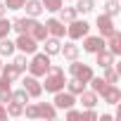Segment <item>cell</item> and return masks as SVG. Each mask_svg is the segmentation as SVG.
Instances as JSON below:
<instances>
[{
  "label": "cell",
  "mask_w": 121,
  "mask_h": 121,
  "mask_svg": "<svg viewBox=\"0 0 121 121\" xmlns=\"http://www.w3.org/2000/svg\"><path fill=\"white\" fill-rule=\"evenodd\" d=\"M64 69L62 67H57V64H50L48 74H45V83H40L45 88V93H57V90H64Z\"/></svg>",
  "instance_id": "cell-1"
},
{
  "label": "cell",
  "mask_w": 121,
  "mask_h": 121,
  "mask_svg": "<svg viewBox=\"0 0 121 121\" xmlns=\"http://www.w3.org/2000/svg\"><path fill=\"white\" fill-rule=\"evenodd\" d=\"M29 74L31 76H45L48 74V69H50V55H45V52H38V55H33V59L29 62Z\"/></svg>",
  "instance_id": "cell-2"
},
{
  "label": "cell",
  "mask_w": 121,
  "mask_h": 121,
  "mask_svg": "<svg viewBox=\"0 0 121 121\" xmlns=\"http://www.w3.org/2000/svg\"><path fill=\"white\" fill-rule=\"evenodd\" d=\"M88 31H90V24H88L86 19H71L69 26H67V36H69L71 40H78V38L88 36Z\"/></svg>",
  "instance_id": "cell-3"
},
{
  "label": "cell",
  "mask_w": 121,
  "mask_h": 121,
  "mask_svg": "<svg viewBox=\"0 0 121 121\" xmlns=\"http://www.w3.org/2000/svg\"><path fill=\"white\" fill-rule=\"evenodd\" d=\"M69 74H71L74 78L83 81V83H88V81L93 78V69H90V64H81V62H76V59H71V64H69Z\"/></svg>",
  "instance_id": "cell-4"
},
{
  "label": "cell",
  "mask_w": 121,
  "mask_h": 121,
  "mask_svg": "<svg viewBox=\"0 0 121 121\" xmlns=\"http://www.w3.org/2000/svg\"><path fill=\"white\" fill-rule=\"evenodd\" d=\"M95 24H97V31H100V36H102V38H109V36L116 31V26H114V17H109V14H104V12L97 17V22H95Z\"/></svg>",
  "instance_id": "cell-5"
},
{
  "label": "cell",
  "mask_w": 121,
  "mask_h": 121,
  "mask_svg": "<svg viewBox=\"0 0 121 121\" xmlns=\"http://www.w3.org/2000/svg\"><path fill=\"white\" fill-rule=\"evenodd\" d=\"M14 48H19L24 55H33L38 50V40H33L29 33H19V38L14 40Z\"/></svg>",
  "instance_id": "cell-6"
},
{
  "label": "cell",
  "mask_w": 121,
  "mask_h": 121,
  "mask_svg": "<svg viewBox=\"0 0 121 121\" xmlns=\"http://www.w3.org/2000/svg\"><path fill=\"white\" fill-rule=\"evenodd\" d=\"M52 95H55L52 104H55L57 109H69V107L76 104V95H71L69 90H67V93H64V90H57V93H52Z\"/></svg>",
  "instance_id": "cell-7"
},
{
  "label": "cell",
  "mask_w": 121,
  "mask_h": 121,
  "mask_svg": "<svg viewBox=\"0 0 121 121\" xmlns=\"http://www.w3.org/2000/svg\"><path fill=\"white\" fill-rule=\"evenodd\" d=\"M22 88L29 93V97H40V93H43V86L38 83V76H31V74L22 81Z\"/></svg>",
  "instance_id": "cell-8"
},
{
  "label": "cell",
  "mask_w": 121,
  "mask_h": 121,
  "mask_svg": "<svg viewBox=\"0 0 121 121\" xmlns=\"http://www.w3.org/2000/svg\"><path fill=\"white\" fill-rule=\"evenodd\" d=\"M102 48H107L102 36H83V50H86V52H93V55H95V52L102 50Z\"/></svg>",
  "instance_id": "cell-9"
},
{
  "label": "cell",
  "mask_w": 121,
  "mask_h": 121,
  "mask_svg": "<svg viewBox=\"0 0 121 121\" xmlns=\"http://www.w3.org/2000/svg\"><path fill=\"white\" fill-rule=\"evenodd\" d=\"M100 95H102V100H104L107 104H119V102H121V90L116 88V83H107V88H104Z\"/></svg>",
  "instance_id": "cell-10"
},
{
  "label": "cell",
  "mask_w": 121,
  "mask_h": 121,
  "mask_svg": "<svg viewBox=\"0 0 121 121\" xmlns=\"http://www.w3.org/2000/svg\"><path fill=\"white\" fill-rule=\"evenodd\" d=\"M45 29H48V36H55V38H62L67 33L64 22H59V19H48L45 22Z\"/></svg>",
  "instance_id": "cell-11"
},
{
  "label": "cell",
  "mask_w": 121,
  "mask_h": 121,
  "mask_svg": "<svg viewBox=\"0 0 121 121\" xmlns=\"http://www.w3.org/2000/svg\"><path fill=\"white\" fill-rule=\"evenodd\" d=\"M33 24H36V17H19V19L12 22V29H14L17 33H29Z\"/></svg>",
  "instance_id": "cell-12"
},
{
  "label": "cell",
  "mask_w": 121,
  "mask_h": 121,
  "mask_svg": "<svg viewBox=\"0 0 121 121\" xmlns=\"http://www.w3.org/2000/svg\"><path fill=\"white\" fill-rule=\"evenodd\" d=\"M104 45H109L107 50H109L114 57H116V55H121V33H119V31H114L109 38H104Z\"/></svg>",
  "instance_id": "cell-13"
},
{
  "label": "cell",
  "mask_w": 121,
  "mask_h": 121,
  "mask_svg": "<svg viewBox=\"0 0 121 121\" xmlns=\"http://www.w3.org/2000/svg\"><path fill=\"white\" fill-rule=\"evenodd\" d=\"M10 97H12V81L5 78V76H0V102L7 104Z\"/></svg>",
  "instance_id": "cell-14"
},
{
  "label": "cell",
  "mask_w": 121,
  "mask_h": 121,
  "mask_svg": "<svg viewBox=\"0 0 121 121\" xmlns=\"http://www.w3.org/2000/svg\"><path fill=\"white\" fill-rule=\"evenodd\" d=\"M36 109H38V116L40 119H55L57 116V107L50 104V102H38Z\"/></svg>",
  "instance_id": "cell-15"
},
{
  "label": "cell",
  "mask_w": 121,
  "mask_h": 121,
  "mask_svg": "<svg viewBox=\"0 0 121 121\" xmlns=\"http://www.w3.org/2000/svg\"><path fill=\"white\" fill-rule=\"evenodd\" d=\"M95 57H97V59H95V64H100L102 69H104V67H112V64H114V55H112V52H109L107 48L97 50V52H95Z\"/></svg>",
  "instance_id": "cell-16"
},
{
  "label": "cell",
  "mask_w": 121,
  "mask_h": 121,
  "mask_svg": "<svg viewBox=\"0 0 121 121\" xmlns=\"http://www.w3.org/2000/svg\"><path fill=\"white\" fill-rule=\"evenodd\" d=\"M29 36H31L33 40H38V43H43V40L48 38V29H45V24H40V22H36V24L31 26V31H29Z\"/></svg>",
  "instance_id": "cell-17"
},
{
  "label": "cell",
  "mask_w": 121,
  "mask_h": 121,
  "mask_svg": "<svg viewBox=\"0 0 121 121\" xmlns=\"http://www.w3.org/2000/svg\"><path fill=\"white\" fill-rule=\"evenodd\" d=\"M24 10H26V17H38L43 12V3H40V0H26Z\"/></svg>",
  "instance_id": "cell-18"
},
{
  "label": "cell",
  "mask_w": 121,
  "mask_h": 121,
  "mask_svg": "<svg viewBox=\"0 0 121 121\" xmlns=\"http://www.w3.org/2000/svg\"><path fill=\"white\" fill-rule=\"evenodd\" d=\"M43 43H45V55H50V57H52V55H57V52H59V48H62L59 38H55V36H48Z\"/></svg>",
  "instance_id": "cell-19"
},
{
  "label": "cell",
  "mask_w": 121,
  "mask_h": 121,
  "mask_svg": "<svg viewBox=\"0 0 121 121\" xmlns=\"http://www.w3.org/2000/svg\"><path fill=\"white\" fill-rule=\"evenodd\" d=\"M59 52L64 55V59H78V45H74V43H64L62 48H59Z\"/></svg>",
  "instance_id": "cell-20"
},
{
  "label": "cell",
  "mask_w": 121,
  "mask_h": 121,
  "mask_svg": "<svg viewBox=\"0 0 121 121\" xmlns=\"http://www.w3.org/2000/svg\"><path fill=\"white\" fill-rule=\"evenodd\" d=\"M14 43L5 36V38H0V57H10V55H14Z\"/></svg>",
  "instance_id": "cell-21"
},
{
  "label": "cell",
  "mask_w": 121,
  "mask_h": 121,
  "mask_svg": "<svg viewBox=\"0 0 121 121\" xmlns=\"http://www.w3.org/2000/svg\"><path fill=\"white\" fill-rule=\"evenodd\" d=\"M64 86L69 88V93H71V95H81V93L86 90V86H88V83H83V81H78V78H71V81H67Z\"/></svg>",
  "instance_id": "cell-22"
},
{
  "label": "cell",
  "mask_w": 121,
  "mask_h": 121,
  "mask_svg": "<svg viewBox=\"0 0 121 121\" xmlns=\"http://www.w3.org/2000/svg\"><path fill=\"white\" fill-rule=\"evenodd\" d=\"M81 104L88 109V107H95L97 104V93H93V90H83L81 93Z\"/></svg>",
  "instance_id": "cell-23"
},
{
  "label": "cell",
  "mask_w": 121,
  "mask_h": 121,
  "mask_svg": "<svg viewBox=\"0 0 121 121\" xmlns=\"http://www.w3.org/2000/svg\"><path fill=\"white\" fill-rule=\"evenodd\" d=\"M57 12H59V22H64V24H69V22H71V19H76V14H78L74 7H64V5L59 7Z\"/></svg>",
  "instance_id": "cell-24"
},
{
  "label": "cell",
  "mask_w": 121,
  "mask_h": 121,
  "mask_svg": "<svg viewBox=\"0 0 121 121\" xmlns=\"http://www.w3.org/2000/svg\"><path fill=\"white\" fill-rule=\"evenodd\" d=\"M0 71H3V76H5V78H10V81H14V78H19V76H22V71H19L14 64H3V69H0Z\"/></svg>",
  "instance_id": "cell-25"
},
{
  "label": "cell",
  "mask_w": 121,
  "mask_h": 121,
  "mask_svg": "<svg viewBox=\"0 0 121 121\" xmlns=\"http://www.w3.org/2000/svg\"><path fill=\"white\" fill-rule=\"evenodd\" d=\"M5 109H7V116H22V114H24V104H19V102H14V100H10Z\"/></svg>",
  "instance_id": "cell-26"
},
{
  "label": "cell",
  "mask_w": 121,
  "mask_h": 121,
  "mask_svg": "<svg viewBox=\"0 0 121 121\" xmlns=\"http://www.w3.org/2000/svg\"><path fill=\"white\" fill-rule=\"evenodd\" d=\"M74 10H76V12H81V14H88V12H93V10H95V3H93V0H78Z\"/></svg>",
  "instance_id": "cell-27"
},
{
  "label": "cell",
  "mask_w": 121,
  "mask_h": 121,
  "mask_svg": "<svg viewBox=\"0 0 121 121\" xmlns=\"http://www.w3.org/2000/svg\"><path fill=\"white\" fill-rule=\"evenodd\" d=\"M102 78H104L107 83H116V81H119V71H116L114 67H104V69H102Z\"/></svg>",
  "instance_id": "cell-28"
},
{
  "label": "cell",
  "mask_w": 121,
  "mask_h": 121,
  "mask_svg": "<svg viewBox=\"0 0 121 121\" xmlns=\"http://www.w3.org/2000/svg\"><path fill=\"white\" fill-rule=\"evenodd\" d=\"M88 83L93 86V93H97V95H100V93H102V90L107 88V81H104L102 76H93V78H90Z\"/></svg>",
  "instance_id": "cell-29"
},
{
  "label": "cell",
  "mask_w": 121,
  "mask_h": 121,
  "mask_svg": "<svg viewBox=\"0 0 121 121\" xmlns=\"http://www.w3.org/2000/svg\"><path fill=\"white\" fill-rule=\"evenodd\" d=\"M121 12V7H119V0H107V5H104V14H109V17H116Z\"/></svg>",
  "instance_id": "cell-30"
},
{
  "label": "cell",
  "mask_w": 121,
  "mask_h": 121,
  "mask_svg": "<svg viewBox=\"0 0 121 121\" xmlns=\"http://www.w3.org/2000/svg\"><path fill=\"white\" fill-rule=\"evenodd\" d=\"M43 3V10H48V12H57L59 7L64 5V0H40Z\"/></svg>",
  "instance_id": "cell-31"
},
{
  "label": "cell",
  "mask_w": 121,
  "mask_h": 121,
  "mask_svg": "<svg viewBox=\"0 0 121 121\" xmlns=\"http://www.w3.org/2000/svg\"><path fill=\"white\" fill-rule=\"evenodd\" d=\"M10 100H14V102H19V104H26L29 102V93L22 88V90H12V97Z\"/></svg>",
  "instance_id": "cell-32"
},
{
  "label": "cell",
  "mask_w": 121,
  "mask_h": 121,
  "mask_svg": "<svg viewBox=\"0 0 121 121\" xmlns=\"http://www.w3.org/2000/svg\"><path fill=\"white\" fill-rule=\"evenodd\" d=\"M10 31H12V22H7L5 17H0V38L10 36Z\"/></svg>",
  "instance_id": "cell-33"
},
{
  "label": "cell",
  "mask_w": 121,
  "mask_h": 121,
  "mask_svg": "<svg viewBox=\"0 0 121 121\" xmlns=\"http://www.w3.org/2000/svg\"><path fill=\"white\" fill-rule=\"evenodd\" d=\"M19 71H26V67H29V62H26V55H19V57H14V62H12Z\"/></svg>",
  "instance_id": "cell-34"
},
{
  "label": "cell",
  "mask_w": 121,
  "mask_h": 121,
  "mask_svg": "<svg viewBox=\"0 0 121 121\" xmlns=\"http://www.w3.org/2000/svg\"><path fill=\"white\" fill-rule=\"evenodd\" d=\"M26 0H5V7L7 10H22Z\"/></svg>",
  "instance_id": "cell-35"
},
{
  "label": "cell",
  "mask_w": 121,
  "mask_h": 121,
  "mask_svg": "<svg viewBox=\"0 0 121 121\" xmlns=\"http://www.w3.org/2000/svg\"><path fill=\"white\" fill-rule=\"evenodd\" d=\"M24 112H26L29 119H38V109H36V104H24Z\"/></svg>",
  "instance_id": "cell-36"
},
{
  "label": "cell",
  "mask_w": 121,
  "mask_h": 121,
  "mask_svg": "<svg viewBox=\"0 0 121 121\" xmlns=\"http://www.w3.org/2000/svg\"><path fill=\"white\" fill-rule=\"evenodd\" d=\"M81 119H90V121H93V119H97V114H95L93 107H88L86 112H81Z\"/></svg>",
  "instance_id": "cell-37"
},
{
  "label": "cell",
  "mask_w": 121,
  "mask_h": 121,
  "mask_svg": "<svg viewBox=\"0 0 121 121\" xmlns=\"http://www.w3.org/2000/svg\"><path fill=\"white\" fill-rule=\"evenodd\" d=\"M7 119V109H5V104L0 102V121H5Z\"/></svg>",
  "instance_id": "cell-38"
},
{
  "label": "cell",
  "mask_w": 121,
  "mask_h": 121,
  "mask_svg": "<svg viewBox=\"0 0 121 121\" xmlns=\"http://www.w3.org/2000/svg\"><path fill=\"white\" fill-rule=\"evenodd\" d=\"M5 14H7V7H5L3 0H0V17H5Z\"/></svg>",
  "instance_id": "cell-39"
},
{
  "label": "cell",
  "mask_w": 121,
  "mask_h": 121,
  "mask_svg": "<svg viewBox=\"0 0 121 121\" xmlns=\"http://www.w3.org/2000/svg\"><path fill=\"white\" fill-rule=\"evenodd\" d=\"M0 69H3V62H0Z\"/></svg>",
  "instance_id": "cell-40"
}]
</instances>
